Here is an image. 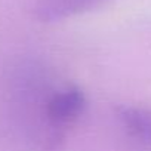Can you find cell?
I'll list each match as a JSON object with an SVG mask.
<instances>
[{
	"label": "cell",
	"instance_id": "2",
	"mask_svg": "<svg viewBox=\"0 0 151 151\" xmlns=\"http://www.w3.org/2000/svg\"><path fill=\"white\" fill-rule=\"evenodd\" d=\"M108 0H36L34 17L42 22H56L104 6Z\"/></svg>",
	"mask_w": 151,
	"mask_h": 151
},
{
	"label": "cell",
	"instance_id": "1",
	"mask_svg": "<svg viewBox=\"0 0 151 151\" xmlns=\"http://www.w3.org/2000/svg\"><path fill=\"white\" fill-rule=\"evenodd\" d=\"M85 108L86 96L79 86H55L45 104L40 151H59L68 130L79 122Z\"/></svg>",
	"mask_w": 151,
	"mask_h": 151
},
{
	"label": "cell",
	"instance_id": "3",
	"mask_svg": "<svg viewBox=\"0 0 151 151\" xmlns=\"http://www.w3.org/2000/svg\"><path fill=\"white\" fill-rule=\"evenodd\" d=\"M114 114L130 141L141 147H151V110L138 105H117Z\"/></svg>",
	"mask_w": 151,
	"mask_h": 151
}]
</instances>
